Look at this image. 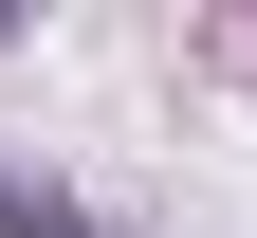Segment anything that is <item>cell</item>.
Instances as JSON below:
<instances>
[{
  "mask_svg": "<svg viewBox=\"0 0 257 238\" xmlns=\"http://www.w3.org/2000/svg\"><path fill=\"white\" fill-rule=\"evenodd\" d=\"M0 238H92V220H74V201L37 183V165H0Z\"/></svg>",
  "mask_w": 257,
  "mask_h": 238,
  "instance_id": "cell-1",
  "label": "cell"
},
{
  "mask_svg": "<svg viewBox=\"0 0 257 238\" xmlns=\"http://www.w3.org/2000/svg\"><path fill=\"white\" fill-rule=\"evenodd\" d=\"M239 55H257V37H239Z\"/></svg>",
  "mask_w": 257,
  "mask_h": 238,
  "instance_id": "cell-2",
  "label": "cell"
}]
</instances>
